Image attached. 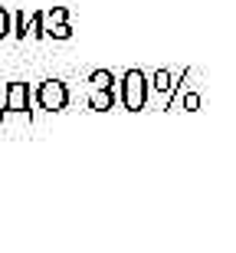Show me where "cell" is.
<instances>
[{"mask_svg": "<svg viewBox=\"0 0 236 253\" xmlns=\"http://www.w3.org/2000/svg\"><path fill=\"white\" fill-rule=\"evenodd\" d=\"M43 99H46V105H59L63 102V89H59V85H46Z\"/></svg>", "mask_w": 236, "mask_h": 253, "instance_id": "1", "label": "cell"}, {"mask_svg": "<svg viewBox=\"0 0 236 253\" xmlns=\"http://www.w3.org/2000/svg\"><path fill=\"white\" fill-rule=\"evenodd\" d=\"M3 23H7V20H3V13H0V33H3Z\"/></svg>", "mask_w": 236, "mask_h": 253, "instance_id": "2", "label": "cell"}]
</instances>
